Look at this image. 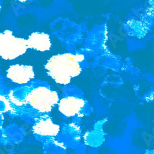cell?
I'll return each instance as SVG.
<instances>
[{
	"label": "cell",
	"instance_id": "3957f363",
	"mask_svg": "<svg viewBox=\"0 0 154 154\" xmlns=\"http://www.w3.org/2000/svg\"><path fill=\"white\" fill-rule=\"evenodd\" d=\"M28 46L26 38L13 35L6 29L0 32V57L5 60H13L26 53Z\"/></svg>",
	"mask_w": 154,
	"mask_h": 154
},
{
	"label": "cell",
	"instance_id": "52a82bcc",
	"mask_svg": "<svg viewBox=\"0 0 154 154\" xmlns=\"http://www.w3.org/2000/svg\"><path fill=\"white\" fill-rule=\"evenodd\" d=\"M28 49H33L39 52L49 51L53 43L49 34L42 32H32L26 39Z\"/></svg>",
	"mask_w": 154,
	"mask_h": 154
},
{
	"label": "cell",
	"instance_id": "7a4b0ae2",
	"mask_svg": "<svg viewBox=\"0 0 154 154\" xmlns=\"http://www.w3.org/2000/svg\"><path fill=\"white\" fill-rule=\"evenodd\" d=\"M60 102L59 95L56 91L46 86H37L31 89L25 98L23 104H29L34 110L40 113L50 112Z\"/></svg>",
	"mask_w": 154,
	"mask_h": 154
},
{
	"label": "cell",
	"instance_id": "6da1fadb",
	"mask_svg": "<svg viewBox=\"0 0 154 154\" xmlns=\"http://www.w3.org/2000/svg\"><path fill=\"white\" fill-rule=\"evenodd\" d=\"M84 60L83 55L62 53L51 57L45 65L48 75L61 85L69 83L72 79L82 72L81 63Z\"/></svg>",
	"mask_w": 154,
	"mask_h": 154
},
{
	"label": "cell",
	"instance_id": "5b68a950",
	"mask_svg": "<svg viewBox=\"0 0 154 154\" xmlns=\"http://www.w3.org/2000/svg\"><path fill=\"white\" fill-rule=\"evenodd\" d=\"M85 106L82 99L75 96H67L60 100L58 103L59 111L67 117H72L82 112Z\"/></svg>",
	"mask_w": 154,
	"mask_h": 154
},
{
	"label": "cell",
	"instance_id": "277c9868",
	"mask_svg": "<svg viewBox=\"0 0 154 154\" xmlns=\"http://www.w3.org/2000/svg\"><path fill=\"white\" fill-rule=\"evenodd\" d=\"M6 76L15 83L26 84L34 79L35 71L32 66L15 64L10 66L6 70Z\"/></svg>",
	"mask_w": 154,
	"mask_h": 154
},
{
	"label": "cell",
	"instance_id": "8992f818",
	"mask_svg": "<svg viewBox=\"0 0 154 154\" xmlns=\"http://www.w3.org/2000/svg\"><path fill=\"white\" fill-rule=\"evenodd\" d=\"M60 127L49 117H42L36 121L32 126V131L41 137H53L60 133Z\"/></svg>",
	"mask_w": 154,
	"mask_h": 154
}]
</instances>
